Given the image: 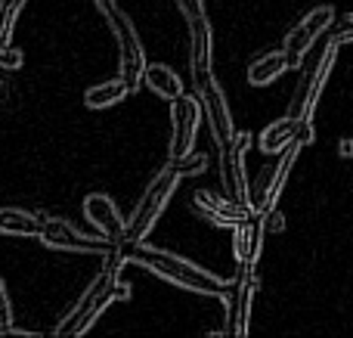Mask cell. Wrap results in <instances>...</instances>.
<instances>
[{
  "label": "cell",
  "mask_w": 353,
  "mask_h": 338,
  "mask_svg": "<svg viewBox=\"0 0 353 338\" xmlns=\"http://www.w3.org/2000/svg\"><path fill=\"white\" fill-rule=\"evenodd\" d=\"M43 221L31 211L22 208H0V233L3 236H28V239H37L41 236Z\"/></svg>",
  "instance_id": "cell-17"
},
{
  "label": "cell",
  "mask_w": 353,
  "mask_h": 338,
  "mask_svg": "<svg viewBox=\"0 0 353 338\" xmlns=\"http://www.w3.org/2000/svg\"><path fill=\"white\" fill-rule=\"evenodd\" d=\"M298 121L301 118H279V121H273L270 128H263V134L257 137V146H261V152L267 155H279L285 146H292L294 137H298Z\"/></svg>",
  "instance_id": "cell-15"
},
{
  "label": "cell",
  "mask_w": 353,
  "mask_h": 338,
  "mask_svg": "<svg viewBox=\"0 0 353 338\" xmlns=\"http://www.w3.org/2000/svg\"><path fill=\"white\" fill-rule=\"evenodd\" d=\"M37 239H41L47 248H65V252H90V255H105L112 246H118V242L105 239V236H84V233H78V230H74L68 221H62V217H47Z\"/></svg>",
  "instance_id": "cell-7"
},
{
  "label": "cell",
  "mask_w": 353,
  "mask_h": 338,
  "mask_svg": "<svg viewBox=\"0 0 353 338\" xmlns=\"http://www.w3.org/2000/svg\"><path fill=\"white\" fill-rule=\"evenodd\" d=\"M93 3H97L99 10H103V16H112V12L118 10V6H115V0H93Z\"/></svg>",
  "instance_id": "cell-28"
},
{
  "label": "cell",
  "mask_w": 353,
  "mask_h": 338,
  "mask_svg": "<svg viewBox=\"0 0 353 338\" xmlns=\"http://www.w3.org/2000/svg\"><path fill=\"white\" fill-rule=\"evenodd\" d=\"M176 3H180V10H183V16H186V19L201 16V12H205V6H201V0H176Z\"/></svg>",
  "instance_id": "cell-26"
},
{
  "label": "cell",
  "mask_w": 353,
  "mask_h": 338,
  "mask_svg": "<svg viewBox=\"0 0 353 338\" xmlns=\"http://www.w3.org/2000/svg\"><path fill=\"white\" fill-rule=\"evenodd\" d=\"M201 103L195 97L180 93L176 99H171V118H174V134H171V161L186 159L195 146V130L201 121Z\"/></svg>",
  "instance_id": "cell-8"
},
{
  "label": "cell",
  "mask_w": 353,
  "mask_h": 338,
  "mask_svg": "<svg viewBox=\"0 0 353 338\" xmlns=\"http://www.w3.org/2000/svg\"><path fill=\"white\" fill-rule=\"evenodd\" d=\"M121 267H124V252H121V242H118V246H112L109 252H105L103 273L87 286L81 301L74 304L65 314V320L56 326V335H84L112 301L130 295V286L121 279Z\"/></svg>",
  "instance_id": "cell-1"
},
{
  "label": "cell",
  "mask_w": 353,
  "mask_h": 338,
  "mask_svg": "<svg viewBox=\"0 0 353 338\" xmlns=\"http://www.w3.org/2000/svg\"><path fill=\"white\" fill-rule=\"evenodd\" d=\"M121 252H124V261H137V264L149 267L152 273L171 279V283L183 286V289L201 292V295H217L220 301L230 298L232 286L226 283V279L214 277V273L201 270V267L189 264V261L176 258V255H168V252L152 248V246H140V242H124V239H121Z\"/></svg>",
  "instance_id": "cell-2"
},
{
  "label": "cell",
  "mask_w": 353,
  "mask_h": 338,
  "mask_svg": "<svg viewBox=\"0 0 353 338\" xmlns=\"http://www.w3.org/2000/svg\"><path fill=\"white\" fill-rule=\"evenodd\" d=\"M84 217L99 230V236H105V239H112V242L124 239L128 221H124L121 211L115 208V202H112L109 196H103V192H90V196L84 199Z\"/></svg>",
  "instance_id": "cell-12"
},
{
  "label": "cell",
  "mask_w": 353,
  "mask_h": 338,
  "mask_svg": "<svg viewBox=\"0 0 353 338\" xmlns=\"http://www.w3.org/2000/svg\"><path fill=\"white\" fill-rule=\"evenodd\" d=\"M332 22H335V10H332L329 3H319L301 19V25H294V28L288 31L285 41H282V53H285L288 68H298L301 62H304L307 50L313 47V41H316L319 34H325V31L332 28Z\"/></svg>",
  "instance_id": "cell-5"
},
{
  "label": "cell",
  "mask_w": 353,
  "mask_h": 338,
  "mask_svg": "<svg viewBox=\"0 0 353 338\" xmlns=\"http://www.w3.org/2000/svg\"><path fill=\"white\" fill-rule=\"evenodd\" d=\"M338 155H341V159H353V140L350 137H344V140L338 143Z\"/></svg>",
  "instance_id": "cell-27"
},
{
  "label": "cell",
  "mask_w": 353,
  "mask_h": 338,
  "mask_svg": "<svg viewBox=\"0 0 353 338\" xmlns=\"http://www.w3.org/2000/svg\"><path fill=\"white\" fill-rule=\"evenodd\" d=\"M251 143V134H232L226 146H220V180L230 199L245 202L248 199V177H245V149Z\"/></svg>",
  "instance_id": "cell-10"
},
{
  "label": "cell",
  "mask_w": 353,
  "mask_h": 338,
  "mask_svg": "<svg viewBox=\"0 0 353 338\" xmlns=\"http://www.w3.org/2000/svg\"><path fill=\"white\" fill-rule=\"evenodd\" d=\"M192 78H195V90L201 97V109H205V118L211 121L214 140H217V149L226 146L232 140V118H230V106H226V97L220 93V87L214 84L211 78V66H195L192 62Z\"/></svg>",
  "instance_id": "cell-4"
},
{
  "label": "cell",
  "mask_w": 353,
  "mask_h": 338,
  "mask_svg": "<svg viewBox=\"0 0 353 338\" xmlns=\"http://www.w3.org/2000/svg\"><path fill=\"white\" fill-rule=\"evenodd\" d=\"M0 335H25L22 329H12V308H10V295H6L3 279H0Z\"/></svg>",
  "instance_id": "cell-22"
},
{
  "label": "cell",
  "mask_w": 353,
  "mask_h": 338,
  "mask_svg": "<svg viewBox=\"0 0 353 338\" xmlns=\"http://www.w3.org/2000/svg\"><path fill=\"white\" fill-rule=\"evenodd\" d=\"M189 28H192V62L211 66V25H208L205 12L189 19Z\"/></svg>",
  "instance_id": "cell-20"
},
{
  "label": "cell",
  "mask_w": 353,
  "mask_h": 338,
  "mask_svg": "<svg viewBox=\"0 0 353 338\" xmlns=\"http://www.w3.org/2000/svg\"><path fill=\"white\" fill-rule=\"evenodd\" d=\"M118 37V47H121V81L128 84V93L140 90L143 84V68H146V56H143V47H140V37H137V28L124 12H112L105 16Z\"/></svg>",
  "instance_id": "cell-6"
},
{
  "label": "cell",
  "mask_w": 353,
  "mask_h": 338,
  "mask_svg": "<svg viewBox=\"0 0 353 338\" xmlns=\"http://www.w3.org/2000/svg\"><path fill=\"white\" fill-rule=\"evenodd\" d=\"M335 56H338V43H325V53L319 56V62L313 66V72L307 74V78L298 84V90H294L292 109H288V115H292V118H310L313 115L316 99L323 97L325 78H329L332 66H335Z\"/></svg>",
  "instance_id": "cell-9"
},
{
  "label": "cell",
  "mask_w": 353,
  "mask_h": 338,
  "mask_svg": "<svg viewBox=\"0 0 353 338\" xmlns=\"http://www.w3.org/2000/svg\"><path fill=\"white\" fill-rule=\"evenodd\" d=\"M257 292V277H251V270L239 267V283L230 289V298L223 304H230V323H226L223 335H245L248 332V314H251V298Z\"/></svg>",
  "instance_id": "cell-13"
},
{
  "label": "cell",
  "mask_w": 353,
  "mask_h": 338,
  "mask_svg": "<svg viewBox=\"0 0 353 338\" xmlns=\"http://www.w3.org/2000/svg\"><path fill=\"white\" fill-rule=\"evenodd\" d=\"M282 72H288V62H285V53H282V47H279V50H273V53H263L251 62L248 81L257 84V87H263V84H270V81L279 78Z\"/></svg>",
  "instance_id": "cell-18"
},
{
  "label": "cell",
  "mask_w": 353,
  "mask_h": 338,
  "mask_svg": "<svg viewBox=\"0 0 353 338\" xmlns=\"http://www.w3.org/2000/svg\"><path fill=\"white\" fill-rule=\"evenodd\" d=\"M124 97H128V84L121 78L103 81V84H93L84 90V106L87 109H109V106L121 103Z\"/></svg>",
  "instance_id": "cell-19"
},
{
  "label": "cell",
  "mask_w": 353,
  "mask_h": 338,
  "mask_svg": "<svg viewBox=\"0 0 353 338\" xmlns=\"http://www.w3.org/2000/svg\"><path fill=\"white\" fill-rule=\"evenodd\" d=\"M192 205L211 223H217V227H230V230L239 227V223H245L251 217V208L245 202L230 199V196H214V192H195Z\"/></svg>",
  "instance_id": "cell-11"
},
{
  "label": "cell",
  "mask_w": 353,
  "mask_h": 338,
  "mask_svg": "<svg viewBox=\"0 0 353 338\" xmlns=\"http://www.w3.org/2000/svg\"><path fill=\"white\" fill-rule=\"evenodd\" d=\"M332 37H329V43H341V41H353V16H347L341 25H335L332 22Z\"/></svg>",
  "instance_id": "cell-23"
},
{
  "label": "cell",
  "mask_w": 353,
  "mask_h": 338,
  "mask_svg": "<svg viewBox=\"0 0 353 338\" xmlns=\"http://www.w3.org/2000/svg\"><path fill=\"white\" fill-rule=\"evenodd\" d=\"M205 168H208L205 155H192V152H189L186 159L171 161V165L149 183V190L143 192L140 205H137L134 217L128 221V230H124V242H140L143 236L152 230V223L159 221V215L165 211V205H168V199H171V192L176 190V183H180L183 177H189V174L205 171Z\"/></svg>",
  "instance_id": "cell-3"
},
{
  "label": "cell",
  "mask_w": 353,
  "mask_h": 338,
  "mask_svg": "<svg viewBox=\"0 0 353 338\" xmlns=\"http://www.w3.org/2000/svg\"><path fill=\"white\" fill-rule=\"evenodd\" d=\"M143 84H146L155 97H165V99H176L183 93L180 74L168 66H159V62H152V66L146 62V68H143Z\"/></svg>",
  "instance_id": "cell-16"
},
{
  "label": "cell",
  "mask_w": 353,
  "mask_h": 338,
  "mask_svg": "<svg viewBox=\"0 0 353 338\" xmlns=\"http://www.w3.org/2000/svg\"><path fill=\"white\" fill-rule=\"evenodd\" d=\"M22 3H25V0H0V47H6V43H10L12 22H16Z\"/></svg>",
  "instance_id": "cell-21"
},
{
  "label": "cell",
  "mask_w": 353,
  "mask_h": 338,
  "mask_svg": "<svg viewBox=\"0 0 353 338\" xmlns=\"http://www.w3.org/2000/svg\"><path fill=\"white\" fill-rule=\"evenodd\" d=\"M19 66H22V53L12 50L10 43L0 47V68H3V72H12V68H19Z\"/></svg>",
  "instance_id": "cell-24"
},
{
  "label": "cell",
  "mask_w": 353,
  "mask_h": 338,
  "mask_svg": "<svg viewBox=\"0 0 353 338\" xmlns=\"http://www.w3.org/2000/svg\"><path fill=\"white\" fill-rule=\"evenodd\" d=\"M263 227H267L270 233H279V230L285 227V223H282V215H279V211H276V208H270L267 215H263Z\"/></svg>",
  "instance_id": "cell-25"
},
{
  "label": "cell",
  "mask_w": 353,
  "mask_h": 338,
  "mask_svg": "<svg viewBox=\"0 0 353 338\" xmlns=\"http://www.w3.org/2000/svg\"><path fill=\"white\" fill-rule=\"evenodd\" d=\"M263 215L251 211V217L239 227H232V252H236V261L242 270H254L257 258H261V246H263Z\"/></svg>",
  "instance_id": "cell-14"
}]
</instances>
